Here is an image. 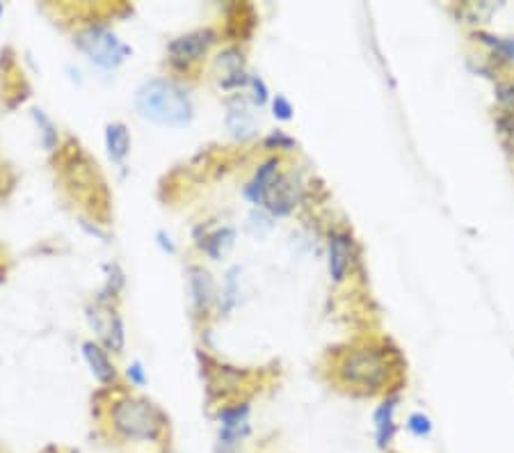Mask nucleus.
<instances>
[{"label": "nucleus", "instance_id": "1", "mask_svg": "<svg viewBox=\"0 0 514 453\" xmlns=\"http://www.w3.org/2000/svg\"><path fill=\"white\" fill-rule=\"evenodd\" d=\"M110 426L124 444H135V447H149L163 440L165 419L154 405L126 396L112 403L110 408Z\"/></svg>", "mask_w": 514, "mask_h": 453}, {"label": "nucleus", "instance_id": "2", "mask_svg": "<svg viewBox=\"0 0 514 453\" xmlns=\"http://www.w3.org/2000/svg\"><path fill=\"white\" fill-rule=\"evenodd\" d=\"M336 376L343 385L361 392H382L393 376L391 351L382 346H361L345 351L336 364Z\"/></svg>", "mask_w": 514, "mask_h": 453}, {"label": "nucleus", "instance_id": "3", "mask_svg": "<svg viewBox=\"0 0 514 453\" xmlns=\"http://www.w3.org/2000/svg\"><path fill=\"white\" fill-rule=\"evenodd\" d=\"M140 115L160 126H186L192 119V101L174 81L154 78L135 94Z\"/></svg>", "mask_w": 514, "mask_h": 453}, {"label": "nucleus", "instance_id": "4", "mask_svg": "<svg viewBox=\"0 0 514 453\" xmlns=\"http://www.w3.org/2000/svg\"><path fill=\"white\" fill-rule=\"evenodd\" d=\"M76 42L80 49L90 55L92 62H96V65H101L106 69L117 67L119 62H122L128 55L126 46L106 28L85 30V33L78 35Z\"/></svg>", "mask_w": 514, "mask_h": 453}, {"label": "nucleus", "instance_id": "5", "mask_svg": "<svg viewBox=\"0 0 514 453\" xmlns=\"http://www.w3.org/2000/svg\"><path fill=\"white\" fill-rule=\"evenodd\" d=\"M302 195V186L293 181L291 174H277L272 184L265 190L263 204L268 206L272 216H288L295 209L297 200Z\"/></svg>", "mask_w": 514, "mask_h": 453}, {"label": "nucleus", "instance_id": "6", "mask_svg": "<svg viewBox=\"0 0 514 453\" xmlns=\"http://www.w3.org/2000/svg\"><path fill=\"white\" fill-rule=\"evenodd\" d=\"M220 442L224 447H236V444L250 433V408L247 405H234V408H224L220 415Z\"/></svg>", "mask_w": 514, "mask_h": 453}, {"label": "nucleus", "instance_id": "7", "mask_svg": "<svg viewBox=\"0 0 514 453\" xmlns=\"http://www.w3.org/2000/svg\"><path fill=\"white\" fill-rule=\"evenodd\" d=\"M213 42H215L213 30H197V33L174 39L170 44V53L174 62H197L199 58H204V53Z\"/></svg>", "mask_w": 514, "mask_h": 453}, {"label": "nucleus", "instance_id": "8", "mask_svg": "<svg viewBox=\"0 0 514 453\" xmlns=\"http://www.w3.org/2000/svg\"><path fill=\"white\" fill-rule=\"evenodd\" d=\"M350 238L348 234L334 232L329 236V275L334 282H341L350 270Z\"/></svg>", "mask_w": 514, "mask_h": 453}, {"label": "nucleus", "instance_id": "9", "mask_svg": "<svg viewBox=\"0 0 514 453\" xmlns=\"http://www.w3.org/2000/svg\"><path fill=\"white\" fill-rule=\"evenodd\" d=\"M396 405L398 399L391 396L375 410V440L380 449H387L396 437Z\"/></svg>", "mask_w": 514, "mask_h": 453}, {"label": "nucleus", "instance_id": "10", "mask_svg": "<svg viewBox=\"0 0 514 453\" xmlns=\"http://www.w3.org/2000/svg\"><path fill=\"white\" fill-rule=\"evenodd\" d=\"M277 168H279V158H270V161H265L261 168L256 170L250 186L245 188V195L250 197L254 204H263L265 190H268V186L272 184V179L277 177Z\"/></svg>", "mask_w": 514, "mask_h": 453}, {"label": "nucleus", "instance_id": "11", "mask_svg": "<svg viewBox=\"0 0 514 453\" xmlns=\"http://www.w3.org/2000/svg\"><path fill=\"white\" fill-rule=\"evenodd\" d=\"M227 126H229V131L236 135V138H250V135L256 129L254 117H252L250 110L243 106V103H234V106L229 108Z\"/></svg>", "mask_w": 514, "mask_h": 453}, {"label": "nucleus", "instance_id": "12", "mask_svg": "<svg viewBox=\"0 0 514 453\" xmlns=\"http://www.w3.org/2000/svg\"><path fill=\"white\" fill-rule=\"evenodd\" d=\"M83 353L87 357V362H90L94 376L99 378L101 383H110V380L115 378V369H112L108 355L103 353L99 346L92 344V341H87V344H83Z\"/></svg>", "mask_w": 514, "mask_h": 453}, {"label": "nucleus", "instance_id": "13", "mask_svg": "<svg viewBox=\"0 0 514 453\" xmlns=\"http://www.w3.org/2000/svg\"><path fill=\"white\" fill-rule=\"evenodd\" d=\"M106 142H108V154L112 161L122 163L128 149H131V138H128V131L124 124H110L106 131Z\"/></svg>", "mask_w": 514, "mask_h": 453}, {"label": "nucleus", "instance_id": "14", "mask_svg": "<svg viewBox=\"0 0 514 453\" xmlns=\"http://www.w3.org/2000/svg\"><path fill=\"white\" fill-rule=\"evenodd\" d=\"M231 243H234V232H231V229H222V232H215L213 236L206 238L204 248L211 257L218 259L224 250L231 248Z\"/></svg>", "mask_w": 514, "mask_h": 453}, {"label": "nucleus", "instance_id": "15", "mask_svg": "<svg viewBox=\"0 0 514 453\" xmlns=\"http://www.w3.org/2000/svg\"><path fill=\"white\" fill-rule=\"evenodd\" d=\"M192 291H195V298L199 305H206L208 298H211L213 282L204 270H195V273H192Z\"/></svg>", "mask_w": 514, "mask_h": 453}, {"label": "nucleus", "instance_id": "16", "mask_svg": "<svg viewBox=\"0 0 514 453\" xmlns=\"http://www.w3.org/2000/svg\"><path fill=\"white\" fill-rule=\"evenodd\" d=\"M407 431L414 437H428L432 433V419L425 412H412L407 417Z\"/></svg>", "mask_w": 514, "mask_h": 453}, {"label": "nucleus", "instance_id": "17", "mask_svg": "<svg viewBox=\"0 0 514 453\" xmlns=\"http://www.w3.org/2000/svg\"><path fill=\"white\" fill-rule=\"evenodd\" d=\"M35 119L39 124H42V131H44V145L51 149L55 145V140H58V131H55V126L51 124V119H48L42 110H35Z\"/></svg>", "mask_w": 514, "mask_h": 453}, {"label": "nucleus", "instance_id": "18", "mask_svg": "<svg viewBox=\"0 0 514 453\" xmlns=\"http://www.w3.org/2000/svg\"><path fill=\"white\" fill-rule=\"evenodd\" d=\"M108 344L115 348V351H122V348H124V328H122V321H119L117 316H112Z\"/></svg>", "mask_w": 514, "mask_h": 453}, {"label": "nucleus", "instance_id": "19", "mask_svg": "<svg viewBox=\"0 0 514 453\" xmlns=\"http://www.w3.org/2000/svg\"><path fill=\"white\" fill-rule=\"evenodd\" d=\"M272 110H275V117L277 119H284V122H288V119L293 117L291 101H288L286 97H281V94L275 99V103H272Z\"/></svg>", "mask_w": 514, "mask_h": 453}, {"label": "nucleus", "instance_id": "20", "mask_svg": "<svg viewBox=\"0 0 514 453\" xmlns=\"http://www.w3.org/2000/svg\"><path fill=\"white\" fill-rule=\"evenodd\" d=\"M250 83H252V87H254V101L259 103V106H263V103L268 101V87H265V83L261 81L259 76H252Z\"/></svg>", "mask_w": 514, "mask_h": 453}, {"label": "nucleus", "instance_id": "21", "mask_svg": "<svg viewBox=\"0 0 514 453\" xmlns=\"http://www.w3.org/2000/svg\"><path fill=\"white\" fill-rule=\"evenodd\" d=\"M265 145L268 147H281V149H291L293 147V140L291 138H286L284 133L281 131H277V133H272L268 140H265Z\"/></svg>", "mask_w": 514, "mask_h": 453}, {"label": "nucleus", "instance_id": "22", "mask_svg": "<svg viewBox=\"0 0 514 453\" xmlns=\"http://www.w3.org/2000/svg\"><path fill=\"white\" fill-rule=\"evenodd\" d=\"M245 83H250V78H247L243 71H231L229 78H224V81H222L224 87H238V85H245Z\"/></svg>", "mask_w": 514, "mask_h": 453}, {"label": "nucleus", "instance_id": "23", "mask_svg": "<svg viewBox=\"0 0 514 453\" xmlns=\"http://www.w3.org/2000/svg\"><path fill=\"white\" fill-rule=\"evenodd\" d=\"M250 220H252V229H256V232H268L270 229V218L263 216V213H254Z\"/></svg>", "mask_w": 514, "mask_h": 453}, {"label": "nucleus", "instance_id": "24", "mask_svg": "<svg viewBox=\"0 0 514 453\" xmlns=\"http://www.w3.org/2000/svg\"><path fill=\"white\" fill-rule=\"evenodd\" d=\"M128 378L133 380V383H138V385H144L147 383V378H144V371H142V367L138 362L135 364H131V367H128Z\"/></svg>", "mask_w": 514, "mask_h": 453}, {"label": "nucleus", "instance_id": "25", "mask_svg": "<svg viewBox=\"0 0 514 453\" xmlns=\"http://www.w3.org/2000/svg\"><path fill=\"white\" fill-rule=\"evenodd\" d=\"M158 238H160V245H163V248H165L167 252H174V245L170 243V236H165L163 232H160Z\"/></svg>", "mask_w": 514, "mask_h": 453}, {"label": "nucleus", "instance_id": "26", "mask_svg": "<svg viewBox=\"0 0 514 453\" xmlns=\"http://www.w3.org/2000/svg\"><path fill=\"white\" fill-rule=\"evenodd\" d=\"M0 14H3V7H0Z\"/></svg>", "mask_w": 514, "mask_h": 453}]
</instances>
